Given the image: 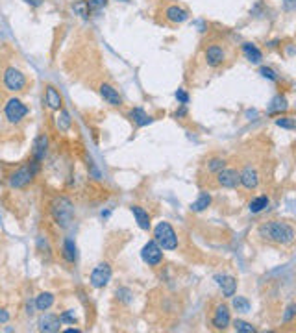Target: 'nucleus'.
I'll return each instance as SVG.
<instances>
[{"label": "nucleus", "mask_w": 296, "mask_h": 333, "mask_svg": "<svg viewBox=\"0 0 296 333\" xmlns=\"http://www.w3.org/2000/svg\"><path fill=\"white\" fill-rule=\"evenodd\" d=\"M259 235L276 244H290L294 241V228L281 220H270L259 226Z\"/></svg>", "instance_id": "nucleus-1"}, {"label": "nucleus", "mask_w": 296, "mask_h": 333, "mask_svg": "<svg viewBox=\"0 0 296 333\" xmlns=\"http://www.w3.org/2000/svg\"><path fill=\"white\" fill-rule=\"evenodd\" d=\"M50 211H52V217L61 228H67V226L73 222V215H74V207L71 204V200L65 198V196H60V198H56L52 202V207H50Z\"/></svg>", "instance_id": "nucleus-2"}, {"label": "nucleus", "mask_w": 296, "mask_h": 333, "mask_svg": "<svg viewBox=\"0 0 296 333\" xmlns=\"http://www.w3.org/2000/svg\"><path fill=\"white\" fill-rule=\"evenodd\" d=\"M154 241L161 246V250H176L178 248V235L174 228L169 222H159L154 230Z\"/></svg>", "instance_id": "nucleus-3"}, {"label": "nucleus", "mask_w": 296, "mask_h": 333, "mask_svg": "<svg viewBox=\"0 0 296 333\" xmlns=\"http://www.w3.org/2000/svg\"><path fill=\"white\" fill-rule=\"evenodd\" d=\"M4 87L12 93L23 91L26 87V76L23 74V71H19L15 67H8L4 71Z\"/></svg>", "instance_id": "nucleus-4"}, {"label": "nucleus", "mask_w": 296, "mask_h": 333, "mask_svg": "<svg viewBox=\"0 0 296 333\" xmlns=\"http://www.w3.org/2000/svg\"><path fill=\"white\" fill-rule=\"evenodd\" d=\"M4 115H6V119L12 124H19L28 115V108L19 98H10L6 102V106H4Z\"/></svg>", "instance_id": "nucleus-5"}, {"label": "nucleus", "mask_w": 296, "mask_h": 333, "mask_svg": "<svg viewBox=\"0 0 296 333\" xmlns=\"http://www.w3.org/2000/svg\"><path fill=\"white\" fill-rule=\"evenodd\" d=\"M111 266L108 263H98L95 268H93V272H91V285L95 287V289H104L106 285L111 281Z\"/></svg>", "instance_id": "nucleus-6"}, {"label": "nucleus", "mask_w": 296, "mask_h": 333, "mask_svg": "<svg viewBox=\"0 0 296 333\" xmlns=\"http://www.w3.org/2000/svg\"><path fill=\"white\" fill-rule=\"evenodd\" d=\"M141 257H143V261H145L146 265L157 266L161 261H163V250H161V246L152 239V241H148L145 246H143V250H141Z\"/></svg>", "instance_id": "nucleus-7"}, {"label": "nucleus", "mask_w": 296, "mask_h": 333, "mask_svg": "<svg viewBox=\"0 0 296 333\" xmlns=\"http://www.w3.org/2000/svg\"><path fill=\"white\" fill-rule=\"evenodd\" d=\"M34 176H36V172L32 170L30 165H26V167H21L19 170H15V172L10 176L8 183H10V187L13 189H23L34 182Z\"/></svg>", "instance_id": "nucleus-8"}, {"label": "nucleus", "mask_w": 296, "mask_h": 333, "mask_svg": "<svg viewBox=\"0 0 296 333\" xmlns=\"http://www.w3.org/2000/svg\"><path fill=\"white\" fill-rule=\"evenodd\" d=\"M231 322V316H230V309L228 305H224V303H218L215 311H213V318H211V324L215 329H226V327L230 326Z\"/></svg>", "instance_id": "nucleus-9"}, {"label": "nucleus", "mask_w": 296, "mask_h": 333, "mask_svg": "<svg viewBox=\"0 0 296 333\" xmlns=\"http://www.w3.org/2000/svg\"><path fill=\"white\" fill-rule=\"evenodd\" d=\"M239 183H242V187L248 189V191H252L259 185V174H257V170L254 167H244V169L239 172Z\"/></svg>", "instance_id": "nucleus-10"}, {"label": "nucleus", "mask_w": 296, "mask_h": 333, "mask_svg": "<svg viewBox=\"0 0 296 333\" xmlns=\"http://www.w3.org/2000/svg\"><path fill=\"white\" fill-rule=\"evenodd\" d=\"M215 281L220 287V291L226 298H231L237 291V279L233 276H228V274H217L215 276Z\"/></svg>", "instance_id": "nucleus-11"}, {"label": "nucleus", "mask_w": 296, "mask_h": 333, "mask_svg": "<svg viewBox=\"0 0 296 333\" xmlns=\"http://www.w3.org/2000/svg\"><path fill=\"white\" fill-rule=\"evenodd\" d=\"M217 182L218 185H222L226 189H233L239 185V172L233 169H226L224 167L222 170H218L217 172Z\"/></svg>", "instance_id": "nucleus-12"}, {"label": "nucleus", "mask_w": 296, "mask_h": 333, "mask_svg": "<svg viewBox=\"0 0 296 333\" xmlns=\"http://www.w3.org/2000/svg\"><path fill=\"white\" fill-rule=\"evenodd\" d=\"M206 63L209 67H220L224 63V60H226V52H224V49L220 47V45H211V47H207L206 49Z\"/></svg>", "instance_id": "nucleus-13"}, {"label": "nucleus", "mask_w": 296, "mask_h": 333, "mask_svg": "<svg viewBox=\"0 0 296 333\" xmlns=\"http://www.w3.org/2000/svg\"><path fill=\"white\" fill-rule=\"evenodd\" d=\"M100 97L104 98V102L109 104V106H113V108H117V106H122L121 95H119V91H117L113 85H109V84H102V85H100Z\"/></svg>", "instance_id": "nucleus-14"}, {"label": "nucleus", "mask_w": 296, "mask_h": 333, "mask_svg": "<svg viewBox=\"0 0 296 333\" xmlns=\"http://www.w3.org/2000/svg\"><path fill=\"white\" fill-rule=\"evenodd\" d=\"M165 19L172 25H181L189 19V12L180 6H169L165 10Z\"/></svg>", "instance_id": "nucleus-15"}, {"label": "nucleus", "mask_w": 296, "mask_h": 333, "mask_svg": "<svg viewBox=\"0 0 296 333\" xmlns=\"http://www.w3.org/2000/svg\"><path fill=\"white\" fill-rule=\"evenodd\" d=\"M60 326H61V320H60V316H56V315H43L41 318H39V329L45 333L60 331Z\"/></svg>", "instance_id": "nucleus-16"}, {"label": "nucleus", "mask_w": 296, "mask_h": 333, "mask_svg": "<svg viewBox=\"0 0 296 333\" xmlns=\"http://www.w3.org/2000/svg\"><path fill=\"white\" fill-rule=\"evenodd\" d=\"M242 54H244V58H246L250 63H254V65H259L261 61H263V52H261L259 47L254 45V43H244V45H242Z\"/></svg>", "instance_id": "nucleus-17"}, {"label": "nucleus", "mask_w": 296, "mask_h": 333, "mask_svg": "<svg viewBox=\"0 0 296 333\" xmlns=\"http://www.w3.org/2000/svg\"><path fill=\"white\" fill-rule=\"evenodd\" d=\"M132 215L141 230H150V215L146 209H143L141 206H132Z\"/></svg>", "instance_id": "nucleus-18"}, {"label": "nucleus", "mask_w": 296, "mask_h": 333, "mask_svg": "<svg viewBox=\"0 0 296 333\" xmlns=\"http://www.w3.org/2000/svg\"><path fill=\"white\" fill-rule=\"evenodd\" d=\"M289 109V102H287V98L283 97V95H276V97L270 100V106H268V113L270 115H281V113H285Z\"/></svg>", "instance_id": "nucleus-19"}, {"label": "nucleus", "mask_w": 296, "mask_h": 333, "mask_svg": "<svg viewBox=\"0 0 296 333\" xmlns=\"http://www.w3.org/2000/svg\"><path fill=\"white\" fill-rule=\"evenodd\" d=\"M47 148H49V137H47V135H39V137L34 141V159L41 163L43 159H45Z\"/></svg>", "instance_id": "nucleus-20"}, {"label": "nucleus", "mask_w": 296, "mask_h": 333, "mask_svg": "<svg viewBox=\"0 0 296 333\" xmlns=\"http://www.w3.org/2000/svg\"><path fill=\"white\" fill-rule=\"evenodd\" d=\"M45 102L49 106L50 109H54V111H60L61 109V95L56 91V87L49 85L47 87V91H45Z\"/></svg>", "instance_id": "nucleus-21"}, {"label": "nucleus", "mask_w": 296, "mask_h": 333, "mask_svg": "<svg viewBox=\"0 0 296 333\" xmlns=\"http://www.w3.org/2000/svg\"><path fill=\"white\" fill-rule=\"evenodd\" d=\"M130 119H132L135 124L139 128H145V126H148L152 122V117L146 113L145 109L143 108H133L132 111H130Z\"/></svg>", "instance_id": "nucleus-22"}, {"label": "nucleus", "mask_w": 296, "mask_h": 333, "mask_svg": "<svg viewBox=\"0 0 296 333\" xmlns=\"http://www.w3.org/2000/svg\"><path fill=\"white\" fill-rule=\"evenodd\" d=\"M34 305H36L37 311H49V309L54 305V294H52V292H41V294L36 298Z\"/></svg>", "instance_id": "nucleus-23"}, {"label": "nucleus", "mask_w": 296, "mask_h": 333, "mask_svg": "<svg viewBox=\"0 0 296 333\" xmlns=\"http://www.w3.org/2000/svg\"><path fill=\"white\" fill-rule=\"evenodd\" d=\"M63 257L69 263H74L78 259V250H76V244H74L73 239H65V242H63Z\"/></svg>", "instance_id": "nucleus-24"}, {"label": "nucleus", "mask_w": 296, "mask_h": 333, "mask_svg": "<svg viewBox=\"0 0 296 333\" xmlns=\"http://www.w3.org/2000/svg\"><path fill=\"white\" fill-rule=\"evenodd\" d=\"M209 204H211V194L209 193H200L198 198L194 200L193 204H191V209L196 213L204 211V209H207L209 207Z\"/></svg>", "instance_id": "nucleus-25"}, {"label": "nucleus", "mask_w": 296, "mask_h": 333, "mask_svg": "<svg viewBox=\"0 0 296 333\" xmlns=\"http://www.w3.org/2000/svg\"><path fill=\"white\" fill-rule=\"evenodd\" d=\"M250 211L252 213H261L265 211L266 207H268V196L266 194H261V196H255L252 202H250Z\"/></svg>", "instance_id": "nucleus-26"}, {"label": "nucleus", "mask_w": 296, "mask_h": 333, "mask_svg": "<svg viewBox=\"0 0 296 333\" xmlns=\"http://www.w3.org/2000/svg\"><path fill=\"white\" fill-rule=\"evenodd\" d=\"M73 12L82 19H87L91 15V8L87 4V0H78V2H74L73 4Z\"/></svg>", "instance_id": "nucleus-27"}, {"label": "nucleus", "mask_w": 296, "mask_h": 333, "mask_svg": "<svg viewBox=\"0 0 296 333\" xmlns=\"http://www.w3.org/2000/svg\"><path fill=\"white\" fill-rule=\"evenodd\" d=\"M56 126L60 128L61 132H67L71 128V115H69L67 109H60V115L56 119Z\"/></svg>", "instance_id": "nucleus-28"}, {"label": "nucleus", "mask_w": 296, "mask_h": 333, "mask_svg": "<svg viewBox=\"0 0 296 333\" xmlns=\"http://www.w3.org/2000/svg\"><path fill=\"white\" fill-rule=\"evenodd\" d=\"M233 309L239 311V313H250V302H248L244 296H235L233 294Z\"/></svg>", "instance_id": "nucleus-29"}, {"label": "nucleus", "mask_w": 296, "mask_h": 333, "mask_svg": "<svg viewBox=\"0 0 296 333\" xmlns=\"http://www.w3.org/2000/svg\"><path fill=\"white\" fill-rule=\"evenodd\" d=\"M233 329H235V331H239V333H254V331H255V327L252 326L250 322L239 320V318H237V320L233 322Z\"/></svg>", "instance_id": "nucleus-30"}, {"label": "nucleus", "mask_w": 296, "mask_h": 333, "mask_svg": "<svg viewBox=\"0 0 296 333\" xmlns=\"http://www.w3.org/2000/svg\"><path fill=\"white\" fill-rule=\"evenodd\" d=\"M224 167H226V161L222 158H213L207 161V170L213 172V174H217L218 170H222Z\"/></svg>", "instance_id": "nucleus-31"}, {"label": "nucleus", "mask_w": 296, "mask_h": 333, "mask_svg": "<svg viewBox=\"0 0 296 333\" xmlns=\"http://www.w3.org/2000/svg\"><path fill=\"white\" fill-rule=\"evenodd\" d=\"M276 126L285 128V130H294L296 121L292 117H279V119H276Z\"/></svg>", "instance_id": "nucleus-32"}, {"label": "nucleus", "mask_w": 296, "mask_h": 333, "mask_svg": "<svg viewBox=\"0 0 296 333\" xmlns=\"http://www.w3.org/2000/svg\"><path fill=\"white\" fill-rule=\"evenodd\" d=\"M259 74L263 76V78L270 80V82H278V74L274 73V69H270V67H261L259 69Z\"/></svg>", "instance_id": "nucleus-33"}, {"label": "nucleus", "mask_w": 296, "mask_h": 333, "mask_svg": "<svg viewBox=\"0 0 296 333\" xmlns=\"http://www.w3.org/2000/svg\"><path fill=\"white\" fill-rule=\"evenodd\" d=\"M117 298H119V300H122V302L130 303V302H132V291H130V289H126V287H121V289H117Z\"/></svg>", "instance_id": "nucleus-34"}, {"label": "nucleus", "mask_w": 296, "mask_h": 333, "mask_svg": "<svg viewBox=\"0 0 296 333\" xmlns=\"http://www.w3.org/2000/svg\"><path fill=\"white\" fill-rule=\"evenodd\" d=\"M60 320L65 322V324H76V316H74V311H65V313H61Z\"/></svg>", "instance_id": "nucleus-35"}, {"label": "nucleus", "mask_w": 296, "mask_h": 333, "mask_svg": "<svg viewBox=\"0 0 296 333\" xmlns=\"http://www.w3.org/2000/svg\"><path fill=\"white\" fill-rule=\"evenodd\" d=\"M294 313H296V305H294V303H290L289 307L285 309V315H283V318H281V322H283V324L290 322V320H292V316H294Z\"/></svg>", "instance_id": "nucleus-36"}, {"label": "nucleus", "mask_w": 296, "mask_h": 333, "mask_svg": "<svg viewBox=\"0 0 296 333\" xmlns=\"http://www.w3.org/2000/svg\"><path fill=\"white\" fill-rule=\"evenodd\" d=\"M176 100H178L181 106H187V104H189L187 91H185V89H178V91H176Z\"/></svg>", "instance_id": "nucleus-37"}, {"label": "nucleus", "mask_w": 296, "mask_h": 333, "mask_svg": "<svg viewBox=\"0 0 296 333\" xmlns=\"http://www.w3.org/2000/svg\"><path fill=\"white\" fill-rule=\"evenodd\" d=\"M106 2H108V0H87V4H89L91 10H100L102 6H106Z\"/></svg>", "instance_id": "nucleus-38"}, {"label": "nucleus", "mask_w": 296, "mask_h": 333, "mask_svg": "<svg viewBox=\"0 0 296 333\" xmlns=\"http://www.w3.org/2000/svg\"><path fill=\"white\" fill-rule=\"evenodd\" d=\"M181 106V104H180ZM187 115V108H185V106H181L180 109H176V113H174V117L176 119H181V117H185Z\"/></svg>", "instance_id": "nucleus-39"}, {"label": "nucleus", "mask_w": 296, "mask_h": 333, "mask_svg": "<svg viewBox=\"0 0 296 333\" xmlns=\"http://www.w3.org/2000/svg\"><path fill=\"white\" fill-rule=\"evenodd\" d=\"M8 320H10V313L6 309H0V324H6Z\"/></svg>", "instance_id": "nucleus-40"}, {"label": "nucleus", "mask_w": 296, "mask_h": 333, "mask_svg": "<svg viewBox=\"0 0 296 333\" xmlns=\"http://www.w3.org/2000/svg\"><path fill=\"white\" fill-rule=\"evenodd\" d=\"M294 2H296V0H285V2H283L285 12H292V10H294Z\"/></svg>", "instance_id": "nucleus-41"}, {"label": "nucleus", "mask_w": 296, "mask_h": 333, "mask_svg": "<svg viewBox=\"0 0 296 333\" xmlns=\"http://www.w3.org/2000/svg\"><path fill=\"white\" fill-rule=\"evenodd\" d=\"M26 4L28 6H32V8H39V6H43V0H25Z\"/></svg>", "instance_id": "nucleus-42"}, {"label": "nucleus", "mask_w": 296, "mask_h": 333, "mask_svg": "<svg viewBox=\"0 0 296 333\" xmlns=\"http://www.w3.org/2000/svg\"><path fill=\"white\" fill-rule=\"evenodd\" d=\"M26 313H28V315H34V303H28V305H26Z\"/></svg>", "instance_id": "nucleus-43"}, {"label": "nucleus", "mask_w": 296, "mask_h": 333, "mask_svg": "<svg viewBox=\"0 0 296 333\" xmlns=\"http://www.w3.org/2000/svg\"><path fill=\"white\" fill-rule=\"evenodd\" d=\"M124 2H128V0H124Z\"/></svg>", "instance_id": "nucleus-44"}]
</instances>
